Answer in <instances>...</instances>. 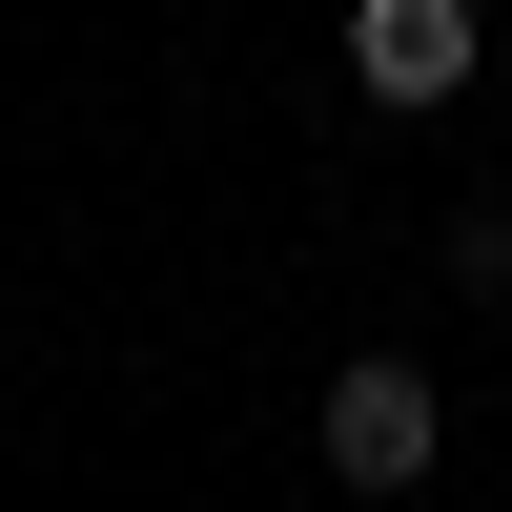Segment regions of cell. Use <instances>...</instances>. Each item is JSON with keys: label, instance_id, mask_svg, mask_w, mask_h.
I'll return each instance as SVG.
<instances>
[{"label": "cell", "instance_id": "6da1fadb", "mask_svg": "<svg viewBox=\"0 0 512 512\" xmlns=\"http://www.w3.org/2000/svg\"><path fill=\"white\" fill-rule=\"evenodd\" d=\"M308 451H328V492H410V472L451 451V390H431L410 349H349L328 410H308Z\"/></svg>", "mask_w": 512, "mask_h": 512}, {"label": "cell", "instance_id": "7a4b0ae2", "mask_svg": "<svg viewBox=\"0 0 512 512\" xmlns=\"http://www.w3.org/2000/svg\"><path fill=\"white\" fill-rule=\"evenodd\" d=\"M349 82L369 103H472V0H349Z\"/></svg>", "mask_w": 512, "mask_h": 512}]
</instances>
